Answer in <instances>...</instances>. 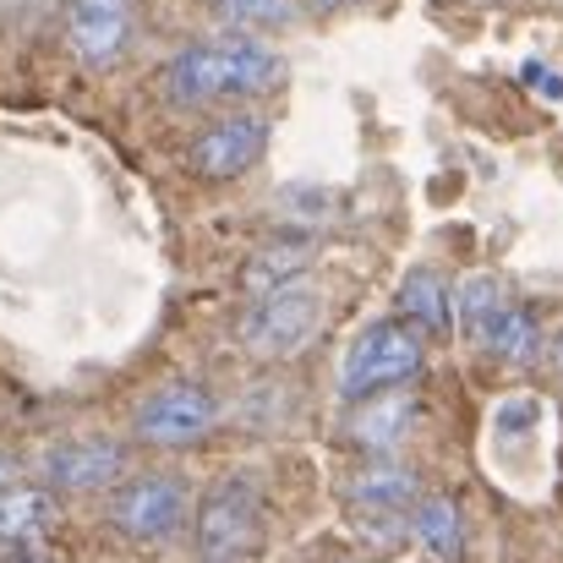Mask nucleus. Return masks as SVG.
<instances>
[{"label": "nucleus", "mask_w": 563, "mask_h": 563, "mask_svg": "<svg viewBox=\"0 0 563 563\" xmlns=\"http://www.w3.org/2000/svg\"><path fill=\"white\" fill-rule=\"evenodd\" d=\"M285 77V60L279 49H268L263 38L252 33H224V38H202L187 44L170 71H165V93L176 104H219V99H257L268 93L274 82Z\"/></svg>", "instance_id": "obj_1"}, {"label": "nucleus", "mask_w": 563, "mask_h": 563, "mask_svg": "<svg viewBox=\"0 0 563 563\" xmlns=\"http://www.w3.org/2000/svg\"><path fill=\"white\" fill-rule=\"evenodd\" d=\"M197 563H252L263 548V493L252 471H230L213 482L191 520Z\"/></svg>", "instance_id": "obj_2"}, {"label": "nucleus", "mask_w": 563, "mask_h": 563, "mask_svg": "<svg viewBox=\"0 0 563 563\" xmlns=\"http://www.w3.org/2000/svg\"><path fill=\"white\" fill-rule=\"evenodd\" d=\"M191 520V487L176 471H143L126 476L110 493V531L137 542V548H165L187 531Z\"/></svg>", "instance_id": "obj_3"}, {"label": "nucleus", "mask_w": 563, "mask_h": 563, "mask_svg": "<svg viewBox=\"0 0 563 563\" xmlns=\"http://www.w3.org/2000/svg\"><path fill=\"white\" fill-rule=\"evenodd\" d=\"M416 373H421V340L399 318H377L351 340V351L340 362V399L362 405V399H377V394H394Z\"/></svg>", "instance_id": "obj_4"}, {"label": "nucleus", "mask_w": 563, "mask_h": 563, "mask_svg": "<svg viewBox=\"0 0 563 563\" xmlns=\"http://www.w3.org/2000/svg\"><path fill=\"white\" fill-rule=\"evenodd\" d=\"M416 498H421L416 471H405L394 460H373V465L345 476V504H351V515H356V526L367 531L373 548H399L405 542V520H410Z\"/></svg>", "instance_id": "obj_5"}, {"label": "nucleus", "mask_w": 563, "mask_h": 563, "mask_svg": "<svg viewBox=\"0 0 563 563\" xmlns=\"http://www.w3.org/2000/svg\"><path fill=\"white\" fill-rule=\"evenodd\" d=\"M318 329H323V296L312 285H290L279 296L252 301V312L241 318V345L263 362H285L307 351Z\"/></svg>", "instance_id": "obj_6"}, {"label": "nucleus", "mask_w": 563, "mask_h": 563, "mask_svg": "<svg viewBox=\"0 0 563 563\" xmlns=\"http://www.w3.org/2000/svg\"><path fill=\"white\" fill-rule=\"evenodd\" d=\"M219 427V399L202 383H159L132 410V432L148 449H191Z\"/></svg>", "instance_id": "obj_7"}, {"label": "nucleus", "mask_w": 563, "mask_h": 563, "mask_svg": "<svg viewBox=\"0 0 563 563\" xmlns=\"http://www.w3.org/2000/svg\"><path fill=\"white\" fill-rule=\"evenodd\" d=\"M126 465L132 454L115 438H66L44 454L38 476H44V493H104L126 482Z\"/></svg>", "instance_id": "obj_8"}, {"label": "nucleus", "mask_w": 563, "mask_h": 563, "mask_svg": "<svg viewBox=\"0 0 563 563\" xmlns=\"http://www.w3.org/2000/svg\"><path fill=\"white\" fill-rule=\"evenodd\" d=\"M137 33V5L132 0H71L66 5V44L82 66L104 71L126 55Z\"/></svg>", "instance_id": "obj_9"}, {"label": "nucleus", "mask_w": 563, "mask_h": 563, "mask_svg": "<svg viewBox=\"0 0 563 563\" xmlns=\"http://www.w3.org/2000/svg\"><path fill=\"white\" fill-rule=\"evenodd\" d=\"M263 143H268V121L263 115H224V121L197 132L191 170L208 176V181H235V176H246L263 159Z\"/></svg>", "instance_id": "obj_10"}, {"label": "nucleus", "mask_w": 563, "mask_h": 563, "mask_svg": "<svg viewBox=\"0 0 563 563\" xmlns=\"http://www.w3.org/2000/svg\"><path fill=\"white\" fill-rule=\"evenodd\" d=\"M312 252H318V235L312 230H285L274 241H263L246 263H241V290L252 301L263 296H279L290 285H301V274L312 268Z\"/></svg>", "instance_id": "obj_11"}, {"label": "nucleus", "mask_w": 563, "mask_h": 563, "mask_svg": "<svg viewBox=\"0 0 563 563\" xmlns=\"http://www.w3.org/2000/svg\"><path fill=\"white\" fill-rule=\"evenodd\" d=\"M410 421H416V399L394 388V394L362 399V405L351 410L345 432H351V443H356V449H367L373 460H388V449L410 432Z\"/></svg>", "instance_id": "obj_12"}, {"label": "nucleus", "mask_w": 563, "mask_h": 563, "mask_svg": "<svg viewBox=\"0 0 563 563\" xmlns=\"http://www.w3.org/2000/svg\"><path fill=\"white\" fill-rule=\"evenodd\" d=\"M405 537L438 563H460L465 553V520H460V504L443 498V493H421L410 520H405Z\"/></svg>", "instance_id": "obj_13"}, {"label": "nucleus", "mask_w": 563, "mask_h": 563, "mask_svg": "<svg viewBox=\"0 0 563 563\" xmlns=\"http://www.w3.org/2000/svg\"><path fill=\"white\" fill-rule=\"evenodd\" d=\"M49 526H55V493L27 482L0 493V548H38Z\"/></svg>", "instance_id": "obj_14"}, {"label": "nucleus", "mask_w": 563, "mask_h": 563, "mask_svg": "<svg viewBox=\"0 0 563 563\" xmlns=\"http://www.w3.org/2000/svg\"><path fill=\"white\" fill-rule=\"evenodd\" d=\"M399 318L416 323V329H427V334H449V318H454L449 285H443L432 268L405 274V285H399Z\"/></svg>", "instance_id": "obj_15"}, {"label": "nucleus", "mask_w": 563, "mask_h": 563, "mask_svg": "<svg viewBox=\"0 0 563 563\" xmlns=\"http://www.w3.org/2000/svg\"><path fill=\"white\" fill-rule=\"evenodd\" d=\"M482 351H493V356H498V362H509V367H531V362L542 356V329H537V312L509 301V307L498 312V323L487 329Z\"/></svg>", "instance_id": "obj_16"}, {"label": "nucleus", "mask_w": 563, "mask_h": 563, "mask_svg": "<svg viewBox=\"0 0 563 563\" xmlns=\"http://www.w3.org/2000/svg\"><path fill=\"white\" fill-rule=\"evenodd\" d=\"M296 0H213V16L224 22V27H235V33H252L257 38V27H285V22H296Z\"/></svg>", "instance_id": "obj_17"}, {"label": "nucleus", "mask_w": 563, "mask_h": 563, "mask_svg": "<svg viewBox=\"0 0 563 563\" xmlns=\"http://www.w3.org/2000/svg\"><path fill=\"white\" fill-rule=\"evenodd\" d=\"M509 307V296H504V285L498 279H471L465 290H460V329L471 334V345H482L487 340V329L498 323V312Z\"/></svg>", "instance_id": "obj_18"}, {"label": "nucleus", "mask_w": 563, "mask_h": 563, "mask_svg": "<svg viewBox=\"0 0 563 563\" xmlns=\"http://www.w3.org/2000/svg\"><path fill=\"white\" fill-rule=\"evenodd\" d=\"M526 82H537V88H548L553 99H563V77H553V71H542V66H526Z\"/></svg>", "instance_id": "obj_19"}, {"label": "nucleus", "mask_w": 563, "mask_h": 563, "mask_svg": "<svg viewBox=\"0 0 563 563\" xmlns=\"http://www.w3.org/2000/svg\"><path fill=\"white\" fill-rule=\"evenodd\" d=\"M16 476H22V465H16V460L0 449V493H5V487H16Z\"/></svg>", "instance_id": "obj_20"}, {"label": "nucleus", "mask_w": 563, "mask_h": 563, "mask_svg": "<svg viewBox=\"0 0 563 563\" xmlns=\"http://www.w3.org/2000/svg\"><path fill=\"white\" fill-rule=\"evenodd\" d=\"M553 367H559V373H563V334H559V340H553Z\"/></svg>", "instance_id": "obj_21"}, {"label": "nucleus", "mask_w": 563, "mask_h": 563, "mask_svg": "<svg viewBox=\"0 0 563 563\" xmlns=\"http://www.w3.org/2000/svg\"><path fill=\"white\" fill-rule=\"evenodd\" d=\"M323 5H340V0H323Z\"/></svg>", "instance_id": "obj_22"}, {"label": "nucleus", "mask_w": 563, "mask_h": 563, "mask_svg": "<svg viewBox=\"0 0 563 563\" xmlns=\"http://www.w3.org/2000/svg\"><path fill=\"white\" fill-rule=\"evenodd\" d=\"M340 563H345V559H340Z\"/></svg>", "instance_id": "obj_23"}]
</instances>
